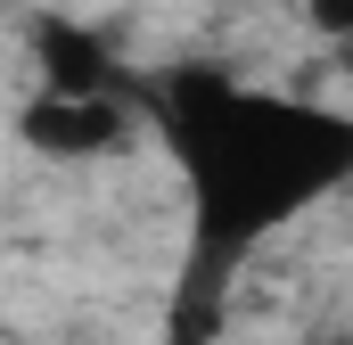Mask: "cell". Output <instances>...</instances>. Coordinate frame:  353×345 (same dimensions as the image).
I'll use <instances>...</instances> for the list:
<instances>
[{
  "label": "cell",
  "mask_w": 353,
  "mask_h": 345,
  "mask_svg": "<svg viewBox=\"0 0 353 345\" xmlns=\"http://www.w3.org/2000/svg\"><path fill=\"white\" fill-rule=\"evenodd\" d=\"M132 107L157 115V132L173 140L181 172H189L205 288L239 263L247 239L296 222L312 197L353 181V115L263 99V90H239L222 75H205V66L132 75Z\"/></svg>",
  "instance_id": "6da1fadb"
},
{
  "label": "cell",
  "mask_w": 353,
  "mask_h": 345,
  "mask_svg": "<svg viewBox=\"0 0 353 345\" xmlns=\"http://www.w3.org/2000/svg\"><path fill=\"white\" fill-rule=\"evenodd\" d=\"M33 58H41V90H58V99H123V107H132L123 58H115L90 25H66V17L33 25Z\"/></svg>",
  "instance_id": "7a4b0ae2"
},
{
  "label": "cell",
  "mask_w": 353,
  "mask_h": 345,
  "mask_svg": "<svg viewBox=\"0 0 353 345\" xmlns=\"http://www.w3.org/2000/svg\"><path fill=\"white\" fill-rule=\"evenodd\" d=\"M17 132H25L33 157H107V148H123L132 107L123 99H58V90H41Z\"/></svg>",
  "instance_id": "3957f363"
},
{
  "label": "cell",
  "mask_w": 353,
  "mask_h": 345,
  "mask_svg": "<svg viewBox=\"0 0 353 345\" xmlns=\"http://www.w3.org/2000/svg\"><path fill=\"white\" fill-rule=\"evenodd\" d=\"M304 17H312V33H321V41L353 50V0H304Z\"/></svg>",
  "instance_id": "277c9868"
},
{
  "label": "cell",
  "mask_w": 353,
  "mask_h": 345,
  "mask_svg": "<svg viewBox=\"0 0 353 345\" xmlns=\"http://www.w3.org/2000/svg\"><path fill=\"white\" fill-rule=\"evenodd\" d=\"M345 75H353V50H345Z\"/></svg>",
  "instance_id": "5b68a950"
}]
</instances>
